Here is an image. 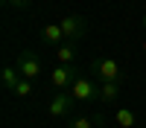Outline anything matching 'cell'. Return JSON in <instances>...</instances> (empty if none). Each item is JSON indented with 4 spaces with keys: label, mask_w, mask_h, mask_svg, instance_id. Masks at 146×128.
I'll use <instances>...</instances> for the list:
<instances>
[{
    "label": "cell",
    "mask_w": 146,
    "mask_h": 128,
    "mask_svg": "<svg viewBox=\"0 0 146 128\" xmlns=\"http://www.w3.org/2000/svg\"><path fill=\"white\" fill-rule=\"evenodd\" d=\"M91 73L100 79V81H117V85L126 79L123 67H120L111 55H100V58H94V61H91Z\"/></svg>",
    "instance_id": "obj_1"
},
{
    "label": "cell",
    "mask_w": 146,
    "mask_h": 128,
    "mask_svg": "<svg viewBox=\"0 0 146 128\" xmlns=\"http://www.w3.org/2000/svg\"><path fill=\"white\" fill-rule=\"evenodd\" d=\"M58 26L64 32V41H73V44H79L85 35H88V23H85L82 15H64L58 20Z\"/></svg>",
    "instance_id": "obj_2"
},
{
    "label": "cell",
    "mask_w": 146,
    "mask_h": 128,
    "mask_svg": "<svg viewBox=\"0 0 146 128\" xmlns=\"http://www.w3.org/2000/svg\"><path fill=\"white\" fill-rule=\"evenodd\" d=\"M73 105H76V99H73L70 90H56V96L47 102V111H50V116H56V119H64V116H70Z\"/></svg>",
    "instance_id": "obj_3"
},
{
    "label": "cell",
    "mask_w": 146,
    "mask_h": 128,
    "mask_svg": "<svg viewBox=\"0 0 146 128\" xmlns=\"http://www.w3.org/2000/svg\"><path fill=\"white\" fill-rule=\"evenodd\" d=\"M82 73L73 64H58V67H53V73H50V85L56 87V90H70L73 87V81H76Z\"/></svg>",
    "instance_id": "obj_4"
},
{
    "label": "cell",
    "mask_w": 146,
    "mask_h": 128,
    "mask_svg": "<svg viewBox=\"0 0 146 128\" xmlns=\"http://www.w3.org/2000/svg\"><path fill=\"white\" fill-rule=\"evenodd\" d=\"M70 93H73L76 102H94V99H100V85H96L94 79H88V76H79L73 81Z\"/></svg>",
    "instance_id": "obj_5"
},
{
    "label": "cell",
    "mask_w": 146,
    "mask_h": 128,
    "mask_svg": "<svg viewBox=\"0 0 146 128\" xmlns=\"http://www.w3.org/2000/svg\"><path fill=\"white\" fill-rule=\"evenodd\" d=\"M18 70H21V76L23 79H29V81H35V79H38L41 76V58L38 55H35L32 50H23L21 55H18Z\"/></svg>",
    "instance_id": "obj_6"
},
{
    "label": "cell",
    "mask_w": 146,
    "mask_h": 128,
    "mask_svg": "<svg viewBox=\"0 0 146 128\" xmlns=\"http://www.w3.org/2000/svg\"><path fill=\"white\" fill-rule=\"evenodd\" d=\"M41 41L44 44H50V47H62L64 44V32L58 23H47V26L41 29Z\"/></svg>",
    "instance_id": "obj_7"
},
{
    "label": "cell",
    "mask_w": 146,
    "mask_h": 128,
    "mask_svg": "<svg viewBox=\"0 0 146 128\" xmlns=\"http://www.w3.org/2000/svg\"><path fill=\"white\" fill-rule=\"evenodd\" d=\"M0 79H3V87L9 90V93H15V87L21 85V70H18V64H6L3 67V76H0Z\"/></svg>",
    "instance_id": "obj_8"
},
{
    "label": "cell",
    "mask_w": 146,
    "mask_h": 128,
    "mask_svg": "<svg viewBox=\"0 0 146 128\" xmlns=\"http://www.w3.org/2000/svg\"><path fill=\"white\" fill-rule=\"evenodd\" d=\"M56 58H58V64H73L76 61V44L64 41L62 47H56Z\"/></svg>",
    "instance_id": "obj_9"
},
{
    "label": "cell",
    "mask_w": 146,
    "mask_h": 128,
    "mask_svg": "<svg viewBox=\"0 0 146 128\" xmlns=\"http://www.w3.org/2000/svg\"><path fill=\"white\" fill-rule=\"evenodd\" d=\"M114 122H117L120 128H135L137 116H135V111H131V108H117V111H114Z\"/></svg>",
    "instance_id": "obj_10"
},
{
    "label": "cell",
    "mask_w": 146,
    "mask_h": 128,
    "mask_svg": "<svg viewBox=\"0 0 146 128\" xmlns=\"http://www.w3.org/2000/svg\"><path fill=\"white\" fill-rule=\"evenodd\" d=\"M120 85L117 81H100V102H117Z\"/></svg>",
    "instance_id": "obj_11"
},
{
    "label": "cell",
    "mask_w": 146,
    "mask_h": 128,
    "mask_svg": "<svg viewBox=\"0 0 146 128\" xmlns=\"http://www.w3.org/2000/svg\"><path fill=\"white\" fill-rule=\"evenodd\" d=\"M32 93H35V85H32L29 79H21V85L15 87V96H18V99H29Z\"/></svg>",
    "instance_id": "obj_12"
},
{
    "label": "cell",
    "mask_w": 146,
    "mask_h": 128,
    "mask_svg": "<svg viewBox=\"0 0 146 128\" xmlns=\"http://www.w3.org/2000/svg\"><path fill=\"white\" fill-rule=\"evenodd\" d=\"M96 125V119H88V116H79V119H73L67 128H94Z\"/></svg>",
    "instance_id": "obj_13"
},
{
    "label": "cell",
    "mask_w": 146,
    "mask_h": 128,
    "mask_svg": "<svg viewBox=\"0 0 146 128\" xmlns=\"http://www.w3.org/2000/svg\"><path fill=\"white\" fill-rule=\"evenodd\" d=\"M6 3H9L12 9H29V6H32V0H6Z\"/></svg>",
    "instance_id": "obj_14"
},
{
    "label": "cell",
    "mask_w": 146,
    "mask_h": 128,
    "mask_svg": "<svg viewBox=\"0 0 146 128\" xmlns=\"http://www.w3.org/2000/svg\"><path fill=\"white\" fill-rule=\"evenodd\" d=\"M94 119H96V125H94V128H108V125L102 122V116H94Z\"/></svg>",
    "instance_id": "obj_15"
},
{
    "label": "cell",
    "mask_w": 146,
    "mask_h": 128,
    "mask_svg": "<svg viewBox=\"0 0 146 128\" xmlns=\"http://www.w3.org/2000/svg\"><path fill=\"white\" fill-rule=\"evenodd\" d=\"M143 29H146V12H143Z\"/></svg>",
    "instance_id": "obj_16"
},
{
    "label": "cell",
    "mask_w": 146,
    "mask_h": 128,
    "mask_svg": "<svg viewBox=\"0 0 146 128\" xmlns=\"http://www.w3.org/2000/svg\"><path fill=\"white\" fill-rule=\"evenodd\" d=\"M143 55H146V38H143Z\"/></svg>",
    "instance_id": "obj_17"
}]
</instances>
